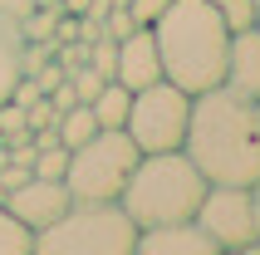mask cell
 <instances>
[{"label":"cell","mask_w":260,"mask_h":255,"mask_svg":"<svg viewBox=\"0 0 260 255\" xmlns=\"http://www.w3.org/2000/svg\"><path fill=\"white\" fill-rule=\"evenodd\" d=\"M182 152L197 162L206 182L221 186H255L260 182V118L255 103L231 93L226 84L191 99Z\"/></svg>","instance_id":"6da1fadb"},{"label":"cell","mask_w":260,"mask_h":255,"mask_svg":"<svg viewBox=\"0 0 260 255\" xmlns=\"http://www.w3.org/2000/svg\"><path fill=\"white\" fill-rule=\"evenodd\" d=\"M152 40H157L162 79L187 88L191 99L226 79L231 25L211 0H167V10L152 20Z\"/></svg>","instance_id":"7a4b0ae2"},{"label":"cell","mask_w":260,"mask_h":255,"mask_svg":"<svg viewBox=\"0 0 260 255\" xmlns=\"http://www.w3.org/2000/svg\"><path fill=\"white\" fill-rule=\"evenodd\" d=\"M206 186L211 182L197 172V162L182 147H172V152H143L133 162L123 192H118V206L133 216L138 231L167 226V221H191L202 197H206Z\"/></svg>","instance_id":"3957f363"},{"label":"cell","mask_w":260,"mask_h":255,"mask_svg":"<svg viewBox=\"0 0 260 255\" xmlns=\"http://www.w3.org/2000/svg\"><path fill=\"white\" fill-rule=\"evenodd\" d=\"M138 226L118 201H74L69 211L35 231V255H133Z\"/></svg>","instance_id":"277c9868"},{"label":"cell","mask_w":260,"mask_h":255,"mask_svg":"<svg viewBox=\"0 0 260 255\" xmlns=\"http://www.w3.org/2000/svg\"><path fill=\"white\" fill-rule=\"evenodd\" d=\"M138 147L123 128H99L88 142L69 147V167H64V186L74 201H118L123 182H128Z\"/></svg>","instance_id":"5b68a950"},{"label":"cell","mask_w":260,"mask_h":255,"mask_svg":"<svg viewBox=\"0 0 260 255\" xmlns=\"http://www.w3.org/2000/svg\"><path fill=\"white\" fill-rule=\"evenodd\" d=\"M187 118H191V93L177 88L172 79H157L147 88H133L123 133L133 138L138 152H172L187 138Z\"/></svg>","instance_id":"8992f818"},{"label":"cell","mask_w":260,"mask_h":255,"mask_svg":"<svg viewBox=\"0 0 260 255\" xmlns=\"http://www.w3.org/2000/svg\"><path fill=\"white\" fill-rule=\"evenodd\" d=\"M191 221L216 241L221 255H260V206H255V186H221V182H211Z\"/></svg>","instance_id":"52a82bcc"},{"label":"cell","mask_w":260,"mask_h":255,"mask_svg":"<svg viewBox=\"0 0 260 255\" xmlns=\"http://www.w3.org/2000/svg\"><path fill=\"white\" fill-rule=\"evenodd\" d=\"M74 206L69 186L59 182V177H25L20 186H10L5 192V211L20 221L25 231H44L49 221H59V216Z\"/></svg>","instance_id":"ba28073f"},{"label":"cell","mask_w":260,"mask_h":255,"mask_svg":"<svg viewBox=\"0 0 260 255\" xmlns=\"http://www.w3.org/2000/svg\"><path fill=\"white\" fill-rule=\"evenodd\" d=\"M113 79L123 88H147L162 79V59H157V40H152V25H138L118 40V69Z\"/></svg>","instance_id":"9c48e42d"},{"label":"cell","mask_w":260,"mask_h":255,"mask_svg":"<svg viewBox=\"0 0 260 255\" xmlns=\"http://www.w3.org/2000/svg\"><path fill=\"white\" fill-rule=\"evenodd\" d=\"M133 255H221V250L197 221H167V226L138 231Z\"/></svg>","instance_id":"30bf717a"},{"label":"cell","mask_w":260,"mask_h":255,"mask_svg":"<svg viewBox=\"0 0 260 255\" xmlns=\"http://www.w3.org/2000/svg\"><path fill=\"white\" fill-rule=\"evenodd\" d=\"M221 84L250 103L260 99V29L255 25L231 29V54H226V79Z\"/></svg>","instance_id":"8fae6325"},{"label":"cell","mask_w":260,"mask_h":255,"mask_svg":"<svg viewBox=\"0 0 260 255\" xmlns=\"http://www.w3.org/2000/svg\"><path fill=\"white\" fill-rule=\"evenodd\" d=\"M20 49H25V35H20V20H10V15H0V103L10 99L15 79H20Z\"/></svg>","instance_id":"7c38bea8"},{"label":"cell","mask_w":260,"mask_h":255,"mask_svg":"<svg viewBox=\"0 0 260 255\" xmlns=\"http://www.w3.org/2000/svg\"><path fill=\"white\" fill-rule=\"evenodd\" d=\"M128 103H133V88H123L118 79H108V84L93 93V118H99V128H123L128 123Z\"/></svg>","instance_id":"4fadbf2b"},{"label":"cell","mask_w":260,"mask_h":255,"mask_svg":"<svg viewBox=\"0 0 260 255\" xmlns=\"http://www.w3.org/2000/svg\"><path fill=\"white\" fill-rule=\"evenodd\" d=\"M54 133H59L64 147H79V142H88L93 133H99V118H93L88 103H69V108L54 118Z\"/></svg>","instance_id":"5bb4252c"},{"label":"cell","mask_w":260,"mask_h":255,"mask_svg":"<svg viewBox=\"0 0 260 255\" xmlns=\"http://www.w3.org/2000/svg\"><path fill=\"white\" fill-rule=\"evenodd\" d=\"M0 255H35V231H25L0 201Z\"/></svg>","instance_id":"9a60e30c"},{"label":"cell","mask_w":260,"mask_h":255,"mask_svg":"<svg viewBox=\"0 0 260 255\" xmlns=\"http://www.w3.org/2000/svg\"><path fill=\"white\" fill-rule=\"evenodd\" d=\"M88 69H99L103 79H113V69H118V40L93 35V40H88Z\"/></svg>","instance_id":"2e32d148"},{"label":"cell","mask_w":260,"mask_h":255,"mask_svg":"<svg viewBox=\"0 0 260 255\" xmlns=\"http://www.w3.org/2000/svg\"><path fill=\"white\" fill-rule=\"evenodd\" d=\"M108 84L99 69H88V64H79V69H69V88H74V99L79 103H93V93Z\"/></svg>","instance_id":"e0dca14e"},{"label":"cell","mask_w":260,"mask_h":255,"mask_svg":"<svg viewBox=\"0 0 260 255\" xmlns=\"http://www.w3.org/2000/svg\"><path fill=\"white\" fill-rule=\"evenodd\" d=\"M221 15H226V25L231 29H246L250 25V0H211Z\"/></svg>","instance_id":"ac0fdd59"},{"label":"cell","mask_w":260,"mask_h":255,"mask_svg":"<svg viewBox=\"0 0 260 255\" xmlns=\"http://www.w3.org/2000/svg\"><path fill=\"white\" fill-rule=\"evenodd\" d=\"M123 10L133 15V25H152V20H157V15L167 10V0H128Z\"/></svg>","instance_id":"d6986e66"},{"label":"cell","mask_w":260,"mask_h":255,"mask_svg":"<svg viewBox=\"0 0 260 255\" xmlns=\"http://www.w3.org/2000/svg\"><path fill=\"white\" fill-rule=\"evenodd\" d=\"M88 5H93V0H59V15H74V20H84Z\"/></svg>","instance_id":"ffe728a7"},{"label":"cell","mask_w":260,"mask_h":255,"mask_svg":"<svg viewBox=\"0 0 260 255\" xmlns=\"http://www.w3.org/2000/svg\"><path fill=\"white\" fill-rule=\"evenodd\" d=\"M35 0H0V15H10V20H20V15L29 10Z\"/></svg>","instance_id":"44dd1931"},{"label":"cell","mask_w":260,"mask_h":255,"mask_svg":"<svg viewBox=\"0 0 260 255\" xmlns=\"http://www.w3.org/2000/svg\"><path fill=\"white\" fill-rule=\"evenodd\" d=\"M250 25L260 29V0H250Z\"/></svg>","instance_id":"7402d4cb"},{"label":"cell","mask_w":260,"mask_h":255,"mask_svg":"<svg viewBox=\"0 0 260 255\" xmlns=\"http://www.w3.org/2000/svg\"><path fill=\"white\" fill-rule=\"evenodd\" d=\"M255 206H260V182H255Z\"/></svg>","instance_id":"603a6c76"},{"label":"cell","mask_w":260,"mask_h":255,"mask_svg":"<svg viewBox=\"0 0 260 255\" xmlns=\"http://www.w3.org/2000/svg\"><path fill=\"white\" fill-rule=\"evenodd\" d=\"M255 118H260V99H255Z\"/></svg>","instance_id":"cb8c5ba5"}]
</instances>
